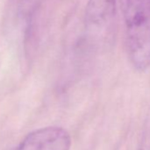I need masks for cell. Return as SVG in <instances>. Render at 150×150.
Masks as SVG:
<instances>
[{
  "instance_id": "3957f363",
  "label": "cell",
  "mask_w": 150,
  "mask_h": 150,
  "mask_svg": "<svg viewBox=\"0 0 150 150\" xmlns=\"http://www.w3.org/2000/svg\"><path fill=\"white\" fill-rule=\"evenodd\" d=\"M70 134L57 126L44 127L28 133L15 150H70Z\"/></svg>"
},
{
  "instance_id": "6da1fadb",
  "label": "cell",
  "mask_w": 150,
  "mask_h": 150,
  "mask_svg": "<svg viewBox=\"0 0 150 150\" xmlns=\"http://www.w3.org/2000/svg\"><path fill=\"white\" fill-rule=\"evenodd\" d=\"M125 27L127 53L132 66L150 67V0H117Z\"/></svg>"
},
{
  "instance_id": "277c9868",
  "label": "cell",
  "mask_w": 150,
  "mask_h": 150,
  "mask_svg": "<svg viewBox=\"0 0 150 150\" xmlns=\"http://www.w3.org/2000/svg\"><path fill=\"white\" fill-rule=\"evenodd\" d=\"M149 150H150V149H149Z\"/></svg>"
},
{
  "instance_id": "7a4b0ae2",
  "label": "cell",
  "mask_w": 150,
  "mask_h": 150,
  "mask_svg": "<svg viewBox=\"0 0 150 150\" xmlns=\"http://www.w3.org/2000/svg\"><path fill=\"white\" fill-rule=\"evenodd\" d=\"M117 0H88L85 13V29L96 46L110 44L115 35Z\"/></svg>"
}]
</instances>
